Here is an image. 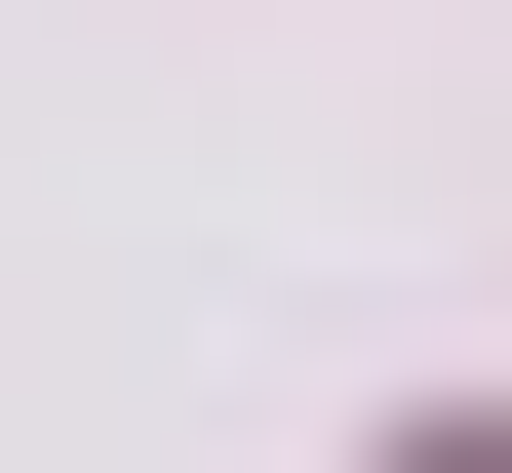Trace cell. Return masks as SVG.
Masks as SVG:
<instances>
[{
	"mask_svg": "<svg viewBox=\"0 0 512 473\" xmlns=\"http://www.w3.org/2000/svg\"><path fill=\"white\" fill-rule=\"evenodd\" d=\"M394 473H512V434H394Z\"/></svg>",
	"mask_w": 512,
	"mask_h": 473,
	"instance_id": "obj_1",
	"label": "cell"
}]
</instances>
